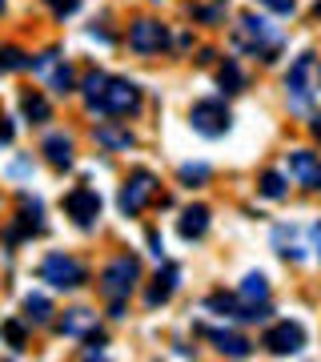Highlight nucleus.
Listing matches in <instances>:
<instances>
[{"label":"nucleus","instance_id":"a878e982","mask_svg":"<svg viewBox=\"0 0 321 362\" xmlns=\"http://www.w3.org/2000/svg\"><path fill=\"white\" fill-rule=\"evenodd\" d=\"M273 242H277V254H285V258H293V262H301V250L293 246V230H277L273 233Z\"/></svg>","mask_w":321,"mask_h":362},{"label":"nucleus","instance_id":"412c9836","mask_svg":"<svg viewBox=\"0 0 321 362\" xmlns=\"http://www.w3.org/2000/svg\"><path fill=\"white\" fill-rule=\"evenodd\" d=\"M20 69H32V57L20 52L16 45H4L0 49V73H20Z\"/></svg>","mask_w":321,"mask_h":362},{"label":"nucleus","instance_id":"a211bd4d","mask_svg":"<svg viewBox=\"0 0 321 362\" xmlns=\"http://www.w3.org/2000/svg\"><path fill=\"white\" fill-rule=\"evenodd\" d=\"M201 334L213 338V342H217V350H221V354H229V358H245V354L253 350L241 334H229V330H201Z\"/></svg>","mask_w":321,"mask_h":362},{"label":"nucleus","instance_id":"f03ea898","mask_svg":"<svg viewBox=\"0 0 321 362\" xmlns=\"http://www.w3.org/2000/svg\"><path fill=\"white\" fill-rule=\"evenodd\" d=\"M137 109H141V89L125 77H109L101 97L92 101V113H104V117H128Z\"/></svg>","mask_w":321,"mask_h":362},{"label":"nucleus","instance_id":"cd10ccee","mask_svg":"<svg viewBox=\"0 0 321 362\" xmlns=\"http://www.w3.org/2000/svg\"><path fill=\"white\" fill-rule=\"evenodd\" d=\"M261 194L273 197V202L285 197V177H281V173H265V177H261Z\"/></svg>","mask_w":321,"mask_h":362},{"label":"nucleus","instance_id":"20e7f679","mask_svg":"<svg viewBox=\"0 0 321 362\" xmlns=\"http://www.w3.org/2000/svg\"><path fill=\"white\" fill-rule=\"evenodd\" d=\"M317 57L313 52H301L293 61V69H289V77H285V89H289V101L297 105V109H305L309 101H313V93H317Z\"/></svg>","mask_w":321,"mask_h":362},{"label":"nucleus","instance_id":"f704fd0d","mask_svg":"<svg viewBox=\"0 0 321 362\" xmlns=\"http://www.w3.org/2000/svg\"><path fill=\"white\" fill-rule=\"evenodd\" d=\"M309 133H313V137H317V141H321V113L313 117V125H309Z\"/></svg>","mask_w":321,"mask_h":362},{"label":"nucleus","instance_id":"f8f14e48","mask_svg":"<svg viewBox=\"0 0 321 362\" xmlns=\"http://www.w3.org/2000/svg\"><path fill=\"white\" fill-rule=\"evenodd\" d=\"M40 202L37 197H28V194H20V226L16 230H8V242H16V238H32V233H40L44 230V221H40Z\"/></svg>","mask_w":321,"mask_h":362},{"label":"nucleus","instance_id":"0eeeda50","mask_svg":"<svg viewBox=\"0 0 321 362\" xmlns=\"http://www.w3.org/2000/svg\"><path fill=\"white\" fill-rule=\"evenodd\" d=\"M229 109L221 101H197L193 105V113H189V125L201 137H221V133H229Z\"/></svg>","mask_w":321,"mask_h":362},{"label":"nucleus","instance_id":"423d86ee","mask_svg":"<svg viewBox=\"0 0 321 362\" xmlns=\"http://www.w3.org/2000/svg\"><path fill=\"white\" fill-rule=\"evenodd\" d=\"M157 189V177L149 173V169H137L133 177L125 181V189H121V197H116V206H121V214L125 218H137L145 206H149V197H153Z\"/></svg>","mask_w":321,"mask_h":362},{"label":"nucleus","instance_id":"72a5a7b5","mask_svg":"<svg viewBox=\"0 0 321 362\" xmlns=\"http://www.w3.org/2000/svg\"><path fill=\"white\" fill-rule=\"evenodd\" d=\"M309 238H313V246H317V254H321V221L313 226V230H309Z\"/></svg>","mask_w":321,"mask_h":362},{"label":"nucleus","instance_id":"2eb2a0df","mask_svg":"<svg viewBox=\"0 0 321 362\" xmlns=\"http://www.w3.org/2000/svg\"><path fill=\"white\" fill-rule=\"evenodd\" d=\"M40 153L49 157V165L68 169V165H73V137H64V133H52V137H44Z\"/></svg>","mask_w":321,"mask_h":362},{"label":"nucleus","instance_id":"4c0bfd02","mask_svg":"<svg viewBox=\"0 0 321 362\" xmlns=\"http://www.w3.org/2000/svg\"><path fill=\"white\" fill-rule=\"evenodd\" d=\"M0 8H4V0H0Z\"/></svg>","mask_w":321,"mask_h":362},{"label":"nucleus","instance_id":"6e6552de","mask_svg":"<svg viewBox=\"0 0 321 362\" xmlns=\"http://www.w3.org/2000/svg\"><path fill=\"white\" fill-rule=\"evenodd\" d=\"M64 214L77 221L80 230H92V226H97V218H101V194H97V189H89V185H77L73 194L64 197Z\"/></svg>","mask_w":321,"mask_h":362},{"label":"nucleus","instance_id":"9d476101","mask_svg":"<svg viewBox=\"0 0 321 362\" xmlns=\"http://www.w3.org/2000/svg\"><path fill=\"white\" fill-rule=\"evenodd\" d=\"M32 73H40V77L49 81V89L56 93H73V69L64 65V57L56 49L40 52L37 61H32Z\"/></svg>","mask_w":321,"mask_h":362},{"label":"nucleus","instance_id":"7ed1b4c3","mask_svg":"<svg viewBox=\"0 0 321 362\" xmlns=\"http://www.w3.org/2000/svg\"><path fill=\"white\" fill-rule=\"evenodd\" d=\"M137 278H141V262L133 258V254H121V258H113L109 266H104V274H101V294L109 298V302H125V298L133 294Z\"/></svg>","mask_w":321,"mask_h":362},{"label":"nucleus","instance_id":"c9c22d12","mask_svg":"<svg viewBox=\"0 0 321 362\" xmlns=\"http://www.w3.org/2000/svg\"><path fill=\"white\" fill-rule=\"evenodd\" d=\"M313 13H317V16H321V0H317V4H313Z\"/></svg>","mask_w":321,"mask_h":362},{"label":"nucleus","instance_id":"2f4dec72","mask_svg":"<svg viewBox=\"0 0 321 362\" xmlns=\"http://www.w3.org/2000/svg\"><path fill=\"white\" fill-rule=\"evenodd\" d=\"M13 121H8V117H0V145H8V141H13Z\"/></svg>","mask_w":321,"mask_h":362},{"label":"nucleus","instance_id":"5701e85b","mask_svg":"<svg viewBox=\"0 0 321 362\" xmlns=\"http://www.w3.org/2000/svg\"><path fill=\"white\" fill-rule=\"evenodd\" d=\"M97 141H101L104 149H133V133L113 129V125H101V129H97Z\"/></svg>","mask_w":321,"mask_h":362},{"label":"nucleus","instance_id":"c756f323","mask_svg":"<svg viewBox=\"0 0 321 362\" xmlns=\"http://www.w3.org/2000/svg\"><path fill=\"white\" fill-rule=\"evenodd\" d=\"M209 165H181V181H205Z\"/></svg>","mask_w":321,"mask_h":362},{"label":"nucleus","instance_id":"473e14b6","mask_svg":"<svg viewBox=\"0 0 321 362\" xmlns=\"http://www.w3.org/2000/svg\"><path fill=\"white\" fill-rule=\"evenodd\" d=\"M193 16H201V21H217V8H193Z\"/></svg>","mask_w":321,"mask_h":362},{"label":"nucleus","instance_id":"6ab92c4d","mask_svg":"<svg viewBox=\"0 0 321 362\" xmlns=\"http://www.w3.org/2000/svg\"><path fill=\"white\" fill-rule=\"evenodd\" d=\"M20 109H25V117L32 121V125H44V121L52 117V105L44 101L40 93H25V97H20Z\"/></svg>","mask_w":321,"mask_h":362},{"label":"nucleus","instance_id":"393cba45","mask_svg":"<svg viewBox=\"0 0 321 362\" xmlns=\"http://www.w3.org/2000/svg\"><path fill=\"white\" fill-rule=\"evenodd\" d=\"M104 73H97V69H92L89 77H85V85H80V93H85V105H89L92 109V101H97V97H101V89H104Z\"/></svg>","mask_w":321,"mask_h":362},{"label":"nucleus","instance_id":"dca6fc26","mask_svg":"<svg viewBox=\"0 0 321 362\" xmlns=\"http://www.w3.org/2000/svg\"><path fill=\"white\" fill-rule=\"evenodd\" d=\"M205 230H209V209L205 206H189L181 214V238H185V242L205 238Z\"/></svg>","mask_w":321,"mask_h":362},{"label":"nucleus","instance_id":"aec40b11","mask_svg":"<svg viewBox=\"0 0 321 362\" xmlns=\"http://www.w3.org/2000/svg\"><path fill=\"white\" fill-rule=\"evenodd\" d=\"M25 318H28L32 326H44V322L52 318V302H49L44 294H28V298H25Z\"/></svg>","mask_w":321,"mask_h":362},{"label":"nucleus","instance_id":"c85d7f7f","mask_svg":"<svg viewBox=\"0 0 321 362\" xmlns=\"http://www.w3.org/2000/svg\"><path fill=\"white\" fill-rule=\"evenodd\" d=\"M49 8H52L56 16H73V13L80 8V0H49Z\"/></svg>","mask_w":321,"mask_h":362},{"label":"nucleus","instance_id":"b1692460","mask_svg":"<svg viewBox=\"0 0 321 362\" xmlns=\"http://www.w3.org/2000/svg\"><path fill=\"white\" fill-rule=\"evenodd\" d=\"M217 81H221V89L225 93H241L245 89V73L237 69V61H225L221 73H217Z\"/></svg>","mask_w":321,"mask_h":362},{"label":"nucleus","instance_id":"bb28decb","mask_svg":"<svg viewBox=\"0 0 321 362\" xmlns=\"http://www.w3.org/2000/svg\"><path fill=\"white\" fill-rule=\"evenodd\" d=\"M0 334H4V342H8L13 350H25V322H16L13 318V322L0 326Z\"/></svg>","mask_w":321,"mask_h":362},{"label":"nucleus","instance_id":"f3484780","mask_svg":"<svg viewBox=\"0 0 321 362\" xmlns=\"http://www.w3.org/2000/svg\"><path fill=\"white\" fill-rule=\"evenodd\" d=\"M92 326H97V314L92 310H68L61 322H56V330L68 334V338H77V334H89Z\"/></svg>","mask_w":321,"mask_h":362},{"label":"nucleus","instance_id":"ddd939ff","mask_svg":"<svg viewBox=\"0 0 321 362\" xmlns=\"http://www.w3.org/2000/svg\"><path fill=\"white\" fill-rule=\"evenodd\" d=\"M289 173H293L305 189H321V161L313 153H305V149L289 153Z\"/></svg>","mask_w":321,"mask_h":362},{"label":"nucleus","instance_id":"4468645a","mask_svg":"<svg viewBox=\"0 0 321 362\" xmlns=\"http://www.w3.org/2000/svg\"><path fill=\"white\" fill-rule=\"evenodd\" d=\"M177 282H181V270H177V266H165V270L153 278V286H149L145 302H149V306H165L169 298H173V290H177Z\"/></svg>","mask_w":321,"mask_h":362},{"label":"nucleus","instance_id":"9b49d317","mask_svg":"<svg viewBox=\"0 0 321 362\" xmlns=\"http://www.w3.org/2000/svg\"><path fill=\"white\" fill-rule=\"evenodd\" d=\"M165 45H169V33L157 21H137L128 28V49L133 52H161Z\"/></svg>","mask_w":321,"mask_h":362},{"label":"nucleus","instance_id":"e433bc0d","mask_svg":"<svg viewBox=\"0 0 321 362\" xmlns=\"http://www.w3.org/2000/svg\"><path fill=\"white\" fill-rule=\"evenodd\" d=\"M317 89H321V73H317Z\"/></svg>","mask_w":321,"mask_h":362},{"label":"nucleus","instance_id":"7c9ffc66","mask_svg":"<svg viewBox=\"0 0 321 362\" xmlns=\"http://www.w3.org/2000/svg\"><path fill=\"white\" fill-rule=\"evenodd\" d=\"M265 8H273V13H281V16H289L293 13V0H261Z\"/></svg>","mask_w":321,"mask_h":362},{"label":"nucleus","instance_id":"f257e3e1","mask_svg":"<svg viewBox=\"0 0 321 362\" xmlns=\"http://www.w3.org/2000/svg\"><path fill=\"white\" fill-rule=\"evenodd\" d=\"M233 45L245 52H253L261 61H277V52H281V33L265 21V16H253L245 13L237 16V25H233Z\"/></svg>","mask_w":321,"mask_h":362},{"label":"nucleus","instance_id":"39448f33","mask_svg":"<svg viewBox=\"0 0 321 362\" xmlns=\"http://www.w3.org/2000/svg\"><path fill=\"white\" fill-rule=\"evenodd\" d=\"M40 278L56 290H77V286H85V266L68 254H49L40 262Z\"/></svg>","mask_w":321,"mask_h":362},{"label":"nucleus","instance_id":"4be33fe9","mask_svg":"<svg viewBox=\"0 0 321 362\" xmlns=\"http://www.w3.org/2000/svg\"><path fill=\"white\" fill-rule=\"evenodd\" d=\"M237 298H245V302H269V282H265V274H249L241 282V294Z\"/></svg>","mask_w":321,"mask_h":362},{"label":"nucleus","instance_id":"1a4fd4ad","mask_svg":"<svg viewBox=\"0 0 321 362\" xmlns=\"http://www.w3.org/2000/svg\"><path fill=\"white\" fill-rule=\"evenodd\" d=\"M261 346L269 350V354H297V350L305 346V326L301 322H277L265 330L261 338Z\"/></svg>","mask_w":321,"mask_h":362}]
</instances>
